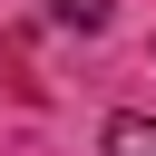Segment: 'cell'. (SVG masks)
<instances>
[{
  "instance_id": "cell-1",
  "label": "cell",
  "mask_w": 156,
  "mask_h": 156,
  "mask_svg": "<svg viewBox=\"0 0 156 156\" xmlns=\"http://www.w3.org/2000/svg\"><path fill=\"white\" fill-rule=\"evenodd\" d=\"M107 156H156V117H107Z\"/></svg>"
},
{
  "instance_id": "cell-2",
  "label": "cell",
  "mask_w": 156,
  "mask_h": 156,
  "mask_svg": "<svg viewBox=\"0 0 156 156\" xmlns=\"http://www.w3.org/2000/svg\"><path fill=\"white\" fill-rule=\"evenodd\" d=\"M58 20H68V29H98V20H107V0H58Z\"/></svg>"
}]
</instances>
